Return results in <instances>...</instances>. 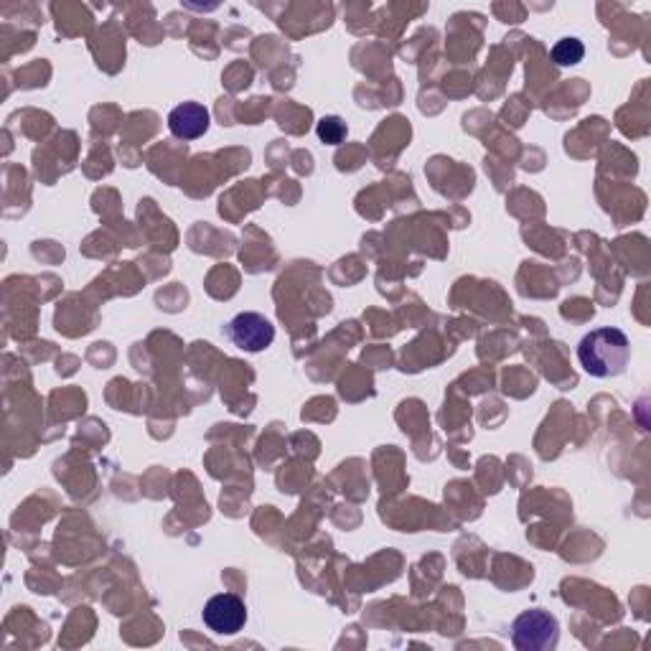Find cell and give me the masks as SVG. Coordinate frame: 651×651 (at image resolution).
I'll list each match as a JSON object with an SVG mask.
<instances>
[{
    "label": "cell",
    "instance_id": "1",
    "mask_svg": "<svg viewBox=\"0 0 651 651\" xmlns=\"http://www.w3.org/2000/svg\"><path fill=\"white\" fill-rule=\"evenodd\" d=\"M631 342L621 328L603 326L594 328L578 344V361L590 377L608 379L619 377L629 367Z\"/></svg>",
    "mask_w": 651,
    "mask_h": 651
},
{
    "label": "cell",
    "instance_id": "2",
    "mask_svg": "<svg viewBox=\"0 0 651 651\" xmlns=\"http://www.w3.org/2000/svg\"><path fill=\"white\" fill-rule=\"evenodd\" d=\"M512 644L519 651H553L560 644V623L543 608L522 611L512 623Z\"/></svg>",
    "mask_w": 651,
    "mask_h": 651
},
{
    "label": "cell",
    "instance_id": "3",
    "mask_svg": "<svg viewBox=\"0 0 651 651\" xmlns=\"http://www.w3.org/2000/svg\"><path fill=\"white\" fill-rule=\"evenodd\" d=\"M224 332H227V336H230L237 349L250 351V354L265 351L267 346L275 342L273 321L262 316V313H255V311L237 313L230 324L224 326Z\"/></svg>",
    "mask_w": 651,
    "mask_h": 651
},
{
    "label": "cell",
    "instance_id": "4",
    "mask_svg": "<svg viewBox=\"0 0 651 651\" xmlns=\"http://www.w3.org/2000/svg\"><path fill=\"white\" fill-rule=\"evenodd\" d=\"M204 623L209 631L219 633V637H234L244 629L248 623V606L244 600L234 594H219L207 600L204 606Z\"/></svg>",
    "mask_w": 651,
    "mask_h": 651
},
{
    "label": "cell",
    "instance_id": "5",
    "mask_svg": "<svg viewBox=\"0 0 651 651\" xmlns=\"http://www.w3.org/2000/svg\"><path fill=\"white\" fill-rule=\"evenodd\" d=\"M168 130L179 140H197L209 130V109L199 103H183L168 115Z\"/></svg>",
    "mask_w": 651,
    "mask_h": 651
},
{
    "label": "cell",
    "instance_id": "6",
    "mask_svg": "<svg viewBox=\"0 0 651 651\" xmlns=\"http://www.w3.org/2000/svg\"><path fill=\"white\" fill-rule=\"evenodd\" d=\"M549 56H553V62L557 66H575V64L582 62V56H586V46H582L580 39L565 36L553 46Z\"/></svg>",
    "mask_w": 651,
    "mask_h": 651
},
{
    "label": "cell",
    "instance_id": "7",
    "mask_svg": "<svg viewBox=\"0 0 651 651\" xmlns=\"http://www.w3.org/2000/svg\"><path fill=\"white\" fill-rule=\"evenodd\" d=\"M318 138L328 143V146H339V143L346 138V123L342 117H321L318 123Z\"/></svg>",
    "mask_w": 651,
    "mask_h": 651
}]
</instances>
